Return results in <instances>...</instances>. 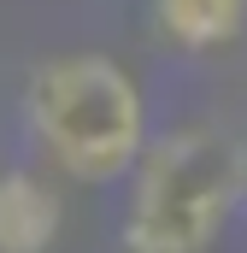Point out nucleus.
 <instances>
[{
  "instance_id": "obj_3",
  "label": "nucleus",
  "mask_w": 247,
  "mask_h": 253,
  "mask_svg": "<svg viewBox=\"0 0 247 253\" xmlns=\"http://www.w3.org/2000/svg\"><path fill=\"white\" fill-rule=\"evenodd\" d=\"M65 236V194L36 171H0V253H53Z\"/></svg>"
},
{
  "instance_id": "obj_1",
  "label": "nucleus",
  "mask_w": 247,
  "mask_h": 253,
  "mask_svg": "<svg viewBox=\"0 0 247 253\" xmlns=\"http://www.w3.org/2000/svg\"><path fill=\"white\" fill-rule=\"evenodd\" d=\"M129 171L124 253H212L247 194V141L224 124H177Z\"/></svg>"
},
{
  "instance_id": "obj_4",
  "label": "nucleus",
  "mask_w": 247,
  "mask_h": 253,
  "mask_svg": "<svg viewBox=\"0 0 247 253\" xmlns=\"http://www.w3.org/2000/svg\"><path fill=\"white\" fill-rule=\"evenodd\" d=\"M153 24L177 47L206 53V47H224V42L242 36L247 0H153Z\"/></svg>"
},
{
  "instance_id": "obj_2",
  "label": "nucleus",
  "mask_w": 247,
  "mask_h": 253,
  "mask_svg": "<svg viewBox=\"0 0 247 253\" xmlns=\"http://www.w3.org/2000/svg\"><path fill=\"white\" fill-rule=\"evenodd\" d=\"M24 124L71 183H118L147 147L141 83L106 53L41 59L24 83Z\"/></svg>"
}]
</instances>
